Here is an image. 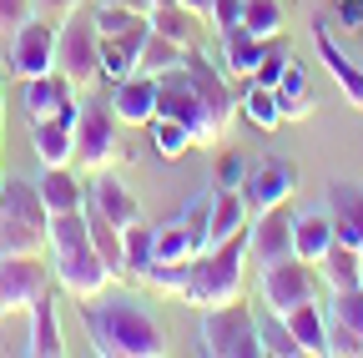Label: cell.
<instances>
[{
	"label": "cell",
	"instance_id": "cell-26",
	"mask_svg": "<svg viewBox=\"0 0 363 358\" xmlns=\"http://www.w3.org/2000/svg\"><path fill=\"white\" fill-rule=\"evenodd\" d=\"M26 353L35 358H61L66 343H61V323H56V298L45 293L35 308H30V338H26Z\"/></svg>",
	"mask_w": 363,
	"mask_h": 358
},
{
	"label": "cell",
	"instance_id": "cell-40",
	"mask_svg": "<svg viewBox=\"0 0 363 358\" xmlns=\"http://www.w3.org/2000/svg\"><path fill=\"white\" fill-rule=\"evenodd\" d=\"M242 172H247V162H242L238 152H227V147H222V152L212 157V187H238V182H242Z\"/></svg>",
	"mask_w": 363,
	"mask_h": 358
},
{
	"label": "cell",
	"instance_id": "cell-19",
	"mask_svg": "<svg viewBox=\"0 0 363 358\" xmlns=\"http://www.w3.org/2000/svg\"><path fill=\"white\" fill-rule=\"evenodd\" d=\"M76 111H61L51 121H30V147H35V162L40 167H71V152H76Z\"/></svg>",
	"mask_w": 363,
	"mask_h": 358
},
{
	"label": "cell",
	"instance_id": "cell-36",
	"mask_svg": "<svg viewBox=\"0 0 363 358\" xmlns=\"http://www.w3.org/2000/svg\"><path fill=\"white\" fill-rule=\"evenodd\" d=\"M242 30L257 40L283 35V0H242Z\"/></svg>",
	"mask_w": 363,
	"mask_h": 358
},
{
	"label": "cell",
	"instance_id": "cell-31",
	"mask_svg": "<svg viewBox=\"0 0 363 358\" xmlns=\"http://www.w3.org/2000/svg\"><path fill=\"white\" fill-rule=\"evenodd\" d=\"M182 61H187V46H177L172 35L152 30L147 46H142V61H136V76H167V71H177Z\"/></svg>",
	"mask_w": 363,
	"mask_h": 358
},
{
	"label": "cell",
	"instance_id": "cell-5",
	"mask_svg": "<svg viewBox=\"0 0 363 358\" xmlns=\"http://www.w3.org/2000/svg\"><path fill=\"white\" fill-rule=\"evenodd\" d=\"M121 121H116V111H111V101L101 106V101H91V106H81V116H76V152H71V167H81L86 177L91 172H111V167H121Z\"/></svg>",
	"mask_w": 363,
	"mask_h": 358
},
{
	"label": "cell",
	"instance_id": "cell-22",
	"mask_svg": "<svg viewBox=\"0 0 363 358\" xmlns=\"http://www.w3.org/2000/svg\"><path fill=\"white\" fill-rule=\"evenodd\" d=\"M313 46H318V56H323V66H328V76L343 86V96H348V106H363V66H353L348 56H343V46L333 40V30L318 21L313 26Z\"/></svg>",
	"mask_w": 363,
	"mask_h": 358
},
{
	"label": "cell",
	"instance_id": "cell-47",
	"mask_svg": "<svg viewBox=\"0 0 363 358\" xmlns=\"http://www.w3.org/2000/svg\"><path fill=\"white\" fill-rule=\"evenodd\" d=\"M157 6H177V0H152V11H157Z\"/></svg>",
	"mask_w": 363,
	"mask_h": 358
},
{
	"label": "cell",
	"instance_id": "cell-37",
	"mask_svg": "<svg viewBox=\"0 0 363 358\" xmlns=\"http://www.w3.org/2000/svg\"><path fill=\"white\" fill-rule=\"evenodd\" d=\"M257 338H262V353H278V358H303V348H298V338L288 333V323L278 318V313H257Z\"/></svg>",
	"mask_w": 363,
	"mask_h": 358
},
{
	"label": "cell",
	"instance_id": "cell-29",
	"mask_svg": "<svg viewBox=\"0 0 363 358\" xmlns=\"http://www.w3.org/2000/svg\"><path fill=\"white\" fill-rule=\"evenodd\" d=\"M157 262V228L131 222L126 228V247H121V283H142V273Z\"/></svg>",
	"mask_w": 363,
	"mask_h": 358
},
{
	"label": "cell",
	"instance_id": "cell-12",
	"mask_svg": "<svg viewBox=\"0 0 363 358\" xmlns=\"http://www.w3.org/2000/svg\"><path fill=\"white\" fill-rule=\"evenodd\" d=\"M6 71L16 81H30V76H45L56 71V26L51 21H26L21 30H11V46H6Z\"/></svg>",
	"mask_w": 363,
	"mask_h": 358
},
{
	"label": "cell",
	"instance_id": "cell-21",
	"mask_svg": "<svg viewBox=\"0 0 363 358\" xmlns=\"http://www.w3.org/2000/svg\"><path fill=\"white\" fill-rule=\"evenodd\" d=\"M247 222H252V212H247V202H242L238 187H212V207H207V247H217V242H227V237L247 233Z\"/></svg>",
	"mask_w": 363,
	"mask_h": 358
},
{
	"label": "cell",
	"instance_id": "cell-6",
	"mask_svg": "<svg viewBox=\"0 0 363 358\" xmlns=\"http://www.w3.org/2000/svg\"><path fill=\"white\" fill-rule=\"evenodd\" d=\"M202 348L212 358H262L257 308H247L242 298L227 308H207L202 313Z\"/></svg>",
	"mask_w": 363,
	"mask_h": 358
},
{
	"label": "cell",
	"instance_id": "cell-44",
	"mask_svg": "<svg viewBox=\"0 0 363 358\" xmlns=\"http://www.w3.org/2000/svg\"><path fill=\"white\" fill-rule=\"evenodd\" d=\"M333 11H338V21L363 40V0H333Z\"/></svg>",
	"mask_w": 363,
	"mask_h": 358
},
{
	"label": "cell",
	"instance_id": "cell-48",
	"mask_svg": "<svg viewBox=\"0 0 363 358\" xmlns=\"http://www.w3.org/2000/svg\"><path fill=\"white\" fill-rule=\"evenodd\" d=\"M0 111H6V86H0Z\"/></svg>",
	"mask_w": 363,
	"mask_h": 358
},
{
	"label": "cell",
	"instance_id": "cell-39",
	"mask_svg": "<svg viewBox=\"0 0 363 358\" xmlns=\"http://www.w3.org/2000/svg\"><path fill=\"white\" fill-rule=\"evenodd\" d=\"M91 21H96L101 35H116V30L142 21V11H126V6H116V0H91Z\"/></svg>",
	"mask_w": 363,
	"mask_h": 358
},
{
	"label": "cell",
	"instance_id": "cell-27",
	"mask_svg": "<svg viewBox=\"0 0 363 358\" xmlns=\"http://www.w3.org/2000/svg\"><path fill=\"white\" fill-rule=\"evenodd\" d=\"M318 278L328 283V293H343V288H363V252L333 242L323 252V262H318Z\"/></svg>",
	"mask_w": 363,
	"mask_h": 358
},
{
	"label": "cell",
	"instance_id": "cell-13",
	"mask_svg": "<svg viewBox=\"0 0 363 358\" xmlns=\"http://www.w3.org/2000/svg\"><path fill=\"white\" fill-rule=\"evenodd\" d=\"M313 293H318V283H313V267H308L303 257H283V262L262 267V288H257V303H262L267 313H288V308L308 303Z\"/></svg>",
	"mask_w": 363,
	"mask_h": 358
},
{
	"label": "cell",
	"instance_id": "cell-33",
	"mask_svg": "<svg viewBox=\"0 0 363 358\" xmlns=\"http://www.w3.org/2000/svg\"><path fill=\"white\" fill-rule=\"evenodd\" d=\"M187 278H192V262H167V257H157L147 273H142V283H136V288H147V293H157V298H182V293H187Z\"/></svg>",
	"mask_w": 363,
	"mask_h": 358
},
{
	"label": "cell",
	"instance_id": "cell-10",
	"mask_svg": "<svg viewBox=\"0 0 363 358\" xmlns=\"http://www.w3.org/2000/svg\"><path fill=\"white\" fill-rule=\"evenodd\" d=\"M293 187H298V167H293V162H283V157L247 162L242 182H238V192H242V202H247V212H252V217H257V212H272V207H288Z\"/></svg>",
	"mask_w": 363,
	"mask_h": 358
},
{
	"label": "cell",
	"instance_id": "cell-28",
	"mask_svg": "<svg viewBox=\"0 0 363 358\" xmlns=\"http://www.w3.org/2000/svg\"><path fill=\"white\" fill-rule=\"evenodd\" d=\"M278 91V106H283V121H303V116H313V81H308V71H303V61H288V71H283V81L272 86Z\"/></svg>",
	"mask_w": 363,
	"mask_h": 358
},
{
	"label": "cell",
	"instance_id": "cell-41",
	"mask_svg": "<svg viewBox=\"0 0 363 358\" xmlns=\"http://www.w3.org/2000/svg\"><path fill=\"white\" fill-rule=\"evenodd\" d=\"M26 21H35V0H0V35L21 30Z\"/></svg>",
	"mask_w": 363,
	"mask_h": 358
},
{
	"label": "cell",
	"instance_id": "cell-25",
	"mask_svg": "<svg viewBox=\"0 0 363 358\" xmlns=\"http://www.w3.org/2000/svg\"><path fill=\"white\" fill-rule=\"evenodd\" d=\"M333 242H338V233H333L328 212H303V217L293 222V257H303L308 267L323 262V252H328Z\"/></svg>",
	"mask_w": 363,
	"mask_h": 358
},
{
	"label": "cell",
	"instance_id": "cell-15",
	"mask_svg": "<svg viewBox=\"0 0 363 358\" xmlns=\"http://www.w3.org/2000/svg\"><path fill=\"white\" fill-rule=\"evenodd\" d=\"M86 212L116 222V228H131V222H142V202L131 197V187L121 182L116 172H91V177H86Z\"/></svg>",
	"mask_w": 363,
	"mask_h": 358
},
{
	"label": "cell",
	"instance_id": "cell-30",
	"mask_svg": "<svg viewBox=\"0 0 363 358\" xmlns=\"http://www.w3.org/2000/svg\"><path fill=\"white\" fill-rule=\"evenodd\" d=\"M257 56H262V40L257 35H247L242 26L238 30H222V76H252Z\"/></svg>",
	"mask_w": 363,
	"mask_h": 358
},
{
	"label": "cell",
	"instance_id": "cell-2",
	"mask_svg": "<svg viewBox=\"0 0 363 358\" xmlns=\"http://www.w3.org/2000/svg\"><path fill=\"white\" fill-rule=\"evenodd\" d=\"M81 328L91 338V353H101V358H162L167 353V328L142 303H96V298H86Z\"/></svg>",
	"mask_w": 363,
	"mask_h": 358
},
{
	"label": "cell",
	"instance_id": "cell-23",
	"mask_svg": "<svg viewBox=\"0 0 363 358\" xmlns=\"http://www.w3.org/2000/svg\"><path fill=\"white\" fill-rule=\"evenodd\" d=\"M35 192H40L45 212H76V207H86V182L71 167H40Z\"/></svg>",
	"mask_w": 363,
	"mask_h": 358
},
{
	"label": "cell",
	"instance_id": "cell-42",
	"mask_svg": "<svg viewBox=\"0 0 363 358\" xmlns=\"http://www.w3.org/2000/svg\"><path fill=\"white\" fill-rule=\"evenodd\" d=\"M91 0H35V16L40 21H51V26H61L66 16H76V11H86Z\"/></svg>",
	"mask_w": 363,
	"mask_h": 358
},
{
	"label": "cell",
	"instance_id": "cell-9",
	"mask_svg": "<svg viewBox=\"0 0 363 358\" xmlns=\"http://www.w3.org/2000/svg\"><path fill=\"white\" fill-rule=\"evenodd\" d=\"M51 293V267L40 257H0V318L30 313Z\"/></svg>",
	"mask_w": 363,
	"mask_h": 358
},
{
	"label": "cell",
	"instance_id": "cell-3",
	"mask_svg": "<svg viewBox=\"0 0 363 358\" xmlns=\"http://www.w3.org/2000/svg\"><path fill=\"white\" fill-rule=\"evenodd\" d=\"M247 288V233L227 237L217 247H207L202 257H192V278H187V293H182V303L187 308H227L238 303Z\"/></svg>",
	"mask_w": 363,
	"mask_h": 358
},
{
	"label": "cell",
	"instance_id": "cell-20",
	"mask_svg": "<svg viewBox=\"0 0 363 358\" xmlns=\"http://www.w3.org/2000/svg\"><path fill=\"white\" fill-rule=\"evenodd\" d=\"M111 111H116L121 126H152V116H157V76H126V81H116Z\"/></svg>",
	"mask_w": 363,
	"mask_h": 358
},
{
	"label": "cell",
	"instance_id": "cell-4",
	"mask_svg": "<svg viewBox=\"0 0 363 358\" xmlns=\"http://www.w3.org/2000/svg\"><path fill=\"white\" fill-rule=\"evenodd\" d=\"M51 212L35 182H0V257H40L51 252Z\"/></svg>",
	"mask_w": 363,
	"mask_h": 358
},
{
	"label": "cell",
	"instance_id": "cell-24",
	"mask_svg": "<svg viewBox=\"0 0 363 358\" xmlns=\"http://www.w3.org/2000/svg\"><path fill=\"white\" fill-rule=\"evenodd\" d=\"M278 318L288 323V333L298 338L303 353H313V358H318V353H328V313L318 308L313 298L298 303V308H288V313H278Z\"/></svg>",
	"mask_w": 363,
	"mask_h": 358
},
{
	"label": "cell",
	"instance_id": "cell-32",
	"mask_svg": "<svg viewBox=\"0 0 363 358\" xmlns=\"http://www.w3.org/2000/svg\"><path fill=\"white\" fill-rule=\"evenodd\" d=\"M238 111L257 126V131H278L283 126V106H278V91H272V86H247L242 91V101H238Z\"/></svg>",
	"mask_w": 363,
	"mask_h": 358
},
{
	"label": "cell",
	"instance_id": "cell-16",
	"mask_svg": "<svg viewBox=\"0 0 363 358\" xmlns=\"http://www.w3.org/2000/svg\"><path fill=\"white\" fill-rule=\"evenodd\" d=\"M76 106H81L76 101V86L61 71H45V76L21 81V111H26V121H51V116L76 111Z\"/></svg>",
	"mask_w": 363,
	"mask_h": 358
},
{
	"label": "cell",
	"instance_id": "cell-38",
	"mask_svg": "<svg viewBox=\"0 0 363 358\" xmlns=\"http://www.w3.org/2000/svg\"><path fill=\"white\" fill-rule=\"evenodd\" d=\"M288 46H283V35H272V40H262V56H257V66H252V81L257 86H278L283 81V71H288Z\"/></svg>",
	"mask_w": 363,
	"mask_h": 358
},
{
	"label": "cell",
	"instance_id": "cell-17",
	"mask_svg": "<svg viewBox=\"0 0 363 358\" xmlns=\"http://www.w3.org/2000/svg\"><path fill=\"white\" fill-rule=\"evenodd\" d=\"M323 212H328V222H333L338 242L353 247V252H363V187H358V182H328Z\"/></svg>",
	"mask_w": 363,
	"mask_h": 358
},
{
	"label": "cell",
	"instance_id": "cell-8",
	"mask_svg": "<svg viewBox=\"0 0 363 358\" xmlns=\"http://www.w3.org/2000/svg\"><path fill=\"white\" fill-rule=\"evenodd\" d=\"M207 207H212V192L192 197L177 217H167L157 228V257L167 262H192L207 252Z\"/></svg>",
	"mask_w": 363,
	"mask_h": 358
},
{
	"label": "cell",
	"instance_id": "cell-14",
	"mask_svg": "<svg viewBox=\"0 0 363 358\" xmlns=\"http://www.w3.org/2000/svg\"><path fill=\"white\" fill-rule=\"evenodd\" d=\"M293 212L288 207H272V212H257L247 222V262L257 267H272V262H283L293 257Z\"/></svg>",
	"mask_w": 363,
	"mask_h": 358
},
{
	"label": "cell",
	"instance_id": "cell-11",
	"mask_svg": "<svg viewBox=\"0 0 363 358\" xmlns=\"http://www.w3.org/2000/svg\"><path fill=\"white\" fill-rule=\"evenodd\" d=\"M51 267H56V283H61V288H66L76 303H86V298H101V293L116 283V273L101 262V252L91 247V242L51 252Z\"/></svg>",
	"mask_w": 363,
	"mask_h": 358
},
{
	"label": "cell",
	"instance_id": "cell-46",
	"mask_svg": "<svg viewBox=\"0 0 363 358\" xmlns=\"http://www.w3.org/2000/svg\"><path fill=\"white\" fill-rule=\"evenodd\" d=\"M116 6H126V11H142V16H152V0H116Z\"/></svg>",
	"mask_w": 363,
	"mask_h": 358
},
{
	"label": "cell",
	"instance_id": "cell-45",
	"mask_svg": "<svg viewBox=\"0 0 363 358\" xmlns=\"http://www.w3.org/2000/svg\"><path fill=\"white\" fill-rule=\"evenodd\" d=\"M182 6H187L197 21H207V16H212V0H182Z\"/></svg>",
	"mask_w": 363,
	"mask_h": 358
},
{
	"label": "cell",
	"instance_id": "cell-1",
	"mask_svg": "<svg viewBox=\"0 0 363 358\" xmlns=\"http://www.w3.org/2000/svg\"><path fill=\"white\" fill-rule=\"evenodd\" d=\"M157 116H172V121H187L197 147H227L233 137V121H238V96L227 86L222 66L212 56H202L197 46L187 51L177 71L157 76Z\"/></svg>",
	"mask_w": 363,
	"mask_h": 358
},
{
	"label": "cell",
	"instance_id": "cell-18",
	"mask_svg": "<svg viewBox=\"0 0 363 358\" xmlns=\"http://www.w3.org/2000/svg\"><path fill=\"white\" fill-rule=\"evenodd\" d=\"M147 35H152V16H142L136 26H126V30H116V35H101V76H106V81L136 76V61H142Z\"/></svg>",
	"mask_w": 363,
	"mask_h": 358
},
{
	"label": "cell",
	"instance_id": "cell-34",
	"mask_svg": "<svg viewBox=\"0 0 363 358\" xmlns=\"http://www.w3.org/2000/svg\"><path fill=\"white\" fill-rule=\"evenodd\" d=\"M152 147H157L167 162H177V157H187V152L197 147V137H192V126H187V121L152 116Z\"/></svg>",
	"mask_w": 363,
	"mask_h": 358
},
{
	"label": "cell",
	"instance_id": "cell-35",
	"mask_svg": "<svg viewBox=\"0 0 363 358\" xmlns=\"http://www.w3.org/2000/svg\"><path fill=\"white\" fill-rule=\"evenodd\" d=\"M152 30L172 35L177 46H187V51L197 46V16L182 6V0H177V6H157V11H152Z\"/></svg>",
	"mask_w": 363,
	"mask_h": 358
},
{
	"label": "cell",
	"instance_id": "cell-43",
	"mask_svg": "<svg viewBox=\"0 0 363 358\" xmlns=\"http://www.w3.org/2000/svg\"><path fill=\"white\" fill-rule=\"evenodd\" d=\"M207 21L217 26V35L222 30H238L242 26V0H212V16Z\"/></svg>",
	"mask_w": 363,
	"mask_h": 358
},
{
	"label": "cell",
	"instance_id": "cell-7",
	"mask_svg": "<svg viewBox=\"0 0 363 358\" xmlns=\"http://www.w3.org/2000/svg\"><path fill=\"white\" fill-rule=\"evenodd\" d=\"M56 71L76 86H91L101 76V30L91 21V11H76L56 26Z\"/></svg>",
	"mask_w": 363,
	"mask_h": 358
}]
</instances>
